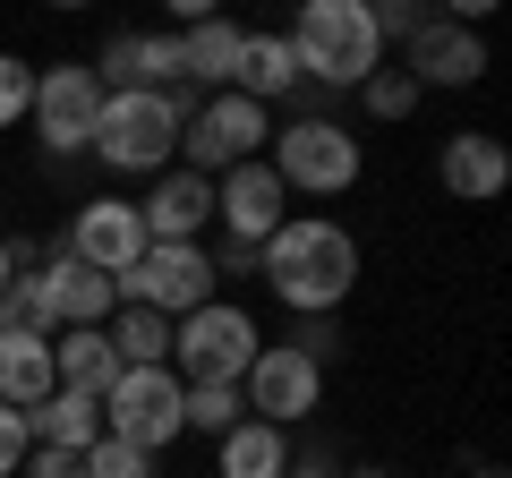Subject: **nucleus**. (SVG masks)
<instances>
[{"mask_svg":"<svg viewBox=\"0 0 512 478\" xmlns=\"http://www.w3.org/2000/svg\"><path fill=\"white\" fill-rule=\"evenodd\" d=\"M265 146H274V111L248 103V94H205L180 129V163L205 171V180H222L231 163H256Z\"/></svg>","mask_w":512,"mask_h":478,"instance_id":"0eeeda50","label":"nucleus"},{"mask_svg":"<svg viewBox=\"0 0 512 478\" xmlns=\"http://www.w3.org/2000/svg\"><path fill=\"white\" fill-rule=\"evenodd\" d=\"M18 478H86V453H52V444H35V453L18 461Z\"/></svg>","mask_w":512,"mask_h":478,"instance_id":"c85d7f7f","label":"nucleus"},{"mask_svg":"<svg viewBox=\"0 0 512 478\" xmlns=\"http://www.w3.org/2000/svg\"><path fill=\"white\" fill-rule=\"evenodd\" d=\"M333 478H393V470H376V461H367V470H333Z\"/></svg>","mask_w":512,"mask_h":478,"instance_id":"72a5a7b5","label":"nucleus"},{"mask_svg":"<svg viewBox=\"0 0 512 478\" xmlns=\"http://www.w3.org/2000/svg\"><path fill=\"white\" fill-rule=\"evenodd\" d=\"M478 478H495V470H478Z\"/></svg>","mask_w":512,"mask_h":478,"instance_id":"f704fd0d","label":"nucleus"},{"mask_svg":"<svg viewBox=\"0 0 512 478\" xmlns=\"http://www.w3.org/2000/svg\"><path fill=\"white\" fill-rule=\"evenodd\" d=\"M111 376H120V359H111V333H103V325H60V333H52V385L94 393V402H103Z\"/></svg>","mask_w":512,"mask_h":478,"instance_id":"a211bd4d","label":"nucleus"},{"mask_svg":"<svg viewBox=\"0 0 512 478\" xmlns=\"http://www.w3.org/2000/svg\"><path fill=\"white\" fill-rule=\"evenodd\" d=\"M60 248H69L77 265H94L103 282H120L154 239H146V222H137V197H86L69 214V239H60Z\"/></svg>","mask_w":512,"mask_h":478,"instance_id":"9b49d317","label":"nucleus"},{"mask_svg":"<svg viewBox=\"0 0 512 478\" xmlns=\"http://www.w3.org/2000/svg\"><path fill=\"white\" fill-rule=\"evenodd\" d=\"M180 129H188L180 94H103V120H94L86 154L111 180H163L180 163Z\"/></svg>","mask_w":512,"mask_h":478,"instance_id":"7ed1b4c3","label":"nucleus"},{"mask_svg":"<svg viewBox=\"0 0 512 478\" xmlns=\"http://www.w3.org/2000/svg\"><path fill=\"white\" fill-rule=\"evenodd\" d=\"M111 359L120 368H171V316L154 308H111Z\"/></svg>","mask_w":512,"mask_h":478,"instance_id":"5701e85b","label":"nucleus"},{"mask_svg":"<svg viewBox=\"0 0 512 478\" xmlns=\"http://www.w3.org/2000/svg\"><path fill=\"white\" fill-rule=\"evenodd\" d=\"M137 222H146V239H163V248H205V231H214V180L188 163H171L163 180L137 197Z\"/></svg>","mask_w":512,"mask_h":478,"instance_id":"4468645a","label":"nucleus"},{"mask_svg":"<svg viewBox=\"0 0 512 478\" xmlns=\"http://www.w3.org/2000/svg\"><path fill=\"white\" fill-rule=\"evenodd\" d=\"M282 43L299 60V86H316V94H359L384 69V35L367 18V0H308L282 26Z\"/></svg>","mask_w":512,"mask_h":478,"instance_id":"f03ea898","label":"nucleus"},{"mask_svg":"<svg viewBox=\"0 0 512 478\" xmlns=\"http://www.w3.org/2000/svg\"><path fill=\"white\" fill-rule=\"evenodd\" d=\"M291 436L265 419H239L231 436H214V478H291Z\"/></svg>","mask_w":512,"mask_h":478,"instance_id":"6ab92c4d","label":"nucleus"},{"mask_svg":"<svg viewBox=\"0 0 512 478\" xmlns=\"http://www.w3.org/2000/svg\"><path fill=\"white\" fill-rule=\"evenodd\" d=\"M393 69L410 77V86H478V77H487V35H478V26H461V18H419V35L402 43V60H393Z\"/></svg>","mask_w":512,"mask_h":478,"instance_id":"f8f14e48","label":"nucleus"},{"mask_svg":"<svg viewBox=\"0 0 512 478\" xmlns=\"http://www.w3.org/2000/svg\"><path fill=\"white\" fill-rule=\"evenodd\" d=\"M52 393V342L43 333H0V402L35 410Z\"/></svg>","mask_w":512,"mask_h":478,"instance_id":"4be33fe9","label":"nucleus"},{"mask_svg":"<svg viewBox=\"0 0 512 478\" xmlns=\"http://www.w3.org/2000/svg\"><path fill=\"white\" fill-rule=\"evenodd\" d=\"M291 478H333V470H325V453H308V461H291Z\"/></svg>","mask_w":512,"mask_h":478,"instance_id":"473e14b6","label":"nucleus"},{"mask_svg":"<svg viewBox=\"0 0 512 478\" xmlns=\"http://www.w3.org/2000/svg\"><path fill=\"white\" fill-rule=\"evenodd\" d=\"M180 402H188V385L171 368H120V376H111V393H103V436H120V444H137V453L163 461L171 444L188 436Z\"/></svg>","mask_w":512,"mask_h":478,"instance_id":"423d86ee","label":"nucleus"},{"mask_svg":"<svg viewBox=\"0 0 512 478\" xmlns=\"http://www.w3.org/2000/svg\"><path fill=\"white\" fill-rule=\"evenodd\" d=\"M214 222H222V239H248V248H265V239L291 222V188L274 180L265 154H256V163H231L214 180Z\"/></svg>","mask_w":512,"mask_h":478,"instance_id":"ddd939ff","label":"nucleus"},{"mask_svg":"<svg viewBox=\"0 0 512 478\" xmlns=\"http://www.w3.org/2000/svg\"><path fill=\"white\" fill-rule=\"evenodd\" d=\"M26 265H35V248H26V239H0V299H9V282H18Z\"/></svg>","mask_w":512,"mask_h":478,"instance_id":"2f4dec72","label":"nucleus"},{"mask_svg":"<svg viewBox=\"0 0 512 478\" xmlns=\"http://www.w3.org/2000/svg\"><path fill=\"white\" fill-rule=\"evenodd\" d=\"M436 188L444 197H461V205H495L512 188V154H504V137H487V129H453L436 146Z\"/></svg>","mask_w":512,"mask_h":478,"instance_id":"2eb2a0df","label":"nucleus"},{"mask_svg":"<svg viewBox=\"0 0 512 478\" xmlns=\"http://www.w3.org/2000/svg\"><path fill=\"white\" fill-rule=\"evenodd\" d=\"M359 103H367V120H410V111H419V86H410L402 69H376L359 86Z\"/></svg>","mask_w":512,"mask_h":478,"instance_id":"a878e982","label":"nucleus"},{"mask_svg":"<svg viewBox=\"0 0 512 478\" xmlns=\"http://www.w3.org/2000/svg\"><path fill=\"white\" fill-rule=\"evenodd\" d=\"M180 419H188V436H231L248 419V402H239V385H188Z\"/></svg>","mask_w":512,"mask_h":478,"instance_id":"393cba45","label":"nucleus"},{"mask_svg":"<svg viewBox=\"0 0 512 478\" xmlns=\"http://www.w3.org/2000/svg\"><path fill=\"white\" fill-rule=\"evenodd\" d=\"M239 52H248V26L239 18H188V35H180V69H188V86H205V94H231V77H239Z\"/></svg>","mask_w":512,"mask_h":478,"instance_id":"dca6fc26","label":"nucleus"},{"mask_svg":"<svg viewBox=\"0 0 512 478\" xmlns=\"http://www.w3.org/2000/svg\"><path fill=\"white\" fill-rule=\"evenodd\" d=\"M256 316L239 308V299H205L197 316H180L171 325V376L180 385H239L248 376V359H256Z\"/></svg>","mask_w":512,"mask_h":478,"instance_id":"39448f33","label":"nucleus"},{"mask_svg":"<svg viewBox=\"0 0 512 478\" xmlns=\"http://www.w3.org/2000/svg\"><path fill=\"white\" fill-rule=\"evenodd\" d=\"M86 478H163V461L137 453V444H120V436H103V444L86 453Z\"/></svg>","mask_w":512,"mask_h":478,"instance_id":"bb28decb","label":"nucleus"},{"mask_svg":"<svg viewBox=\"0 0 512 478\" xmlns=\"http://www.w3.org/2000/svg\"><path fill=\"white\" fill-rule=\"evenodd\" d=\"M205 257H214V282H248L256 274V248H248V239H214Z\"/></svg>","mask_w":512,"mask_h":478,"instance_id":"7c9ffc66","label":"nucleus"},{"mask_svg":"<svg viewBox=\"0 0 512 478\" xmlns=\"http://www.w3.org/2000/svg\"><path fill=\"white\" fill-rule=\"evenodd\" d=\"M35 137L52 163H69V154L94 146V120H103V77L86 69V60H52V69H35Z\"/></svg>","mask_w":512,"mask_h":478,"instance_id":"1a4fd4ad","label":"nucleus"},{"mask_svg":"<svg viewBox=\"0 0 512 478\" xmlns=\"http://www.w3.org/2000/svg\"><path fill=\"white\" fill-rule=\"evenodd\" d=\"M43 274H52V308H60V325H111V308H120V282H103L94 265H77L69 248H52V257H43Z\"/></svg>","mask_w":512,"mask_h":478,"instance_id":"aec40b11","label":"nucleus"},{"mask_svg":"<svg viewBox=\"0 0 512 478\" xmlns=\"http://www.w3.org/2000/svg\"><path fill=\"white\" fill-rule=\"evenodd\" d=\"M26 444H52V453H94V444H103V402H94V393L52 385L35 410H26Z\"/></svg>","mask_w":512,"mask_h":478,"instance_id":"f3484780","label":"nucleus"},{"mask_svg":"<svg viewBox=\"0 0 512 478\" xmlns=\"http://www.w3.org/2000/svg\"><path fill=\"white\" fill-rule=\"evenodd\" d=\"M265 163H274V180L291 188V197H350L359 188V171H367V146H359V129H350L342 111H291L274 129V146H265Z\"/></svg>","mask_w":512,"mask_h":478,"instance_id":"20e7f679","label":"nucleus"},{"mask_svg":"<svg viewBox=\"0 0 512 478\" xmlns=\"http://www.w3.org/2000/svg\"><path fill=\"white\" fill-rule=\"evenodd\" d=\"M239 402H248V419H265V427L291 436L299 419L325 410V359H308L299 342H256L248 376H239Z\"/></svg>","mask_w":512,"mask_h":478,"instance_id":"6e6552de","label":"nucleus"},{"mask_svg":"<svg viewBox=\"0 0 512 478\" xmlns=\"http://www.w3.org/2000/svg\"><path fill=\"white\" fill-rule=\"evenodd\" d=\"M0 333H43V342L60 333V308H52V274H43V265H26V274L9 282V299H0Z\"/></svg>","mask_w":512,"mask_h":478,"instance_id":"b1692460","label":"nucleus"},{"mask_svg":"<svg viewBox=\"0 0 512 478\" xmlns=\"http://www.w3.org/2000/svg\"><path fill=\"white\" fill-rule=\"evenodd\" d=\"M35 453V444H26V410H9L0 402V478H18V461Z\"/></svg>","mask_w":512,"mask_h":478,"instance_id":"c756f323","label":"nucleus"},{"mask_svg":"<svg viewBox=\"0 0 512 478\" xmlns=\"http://www.w3.org/2000/svg\"><path fill=\"white\" fill-rule=\"evenodd\" d=\"M26 111H35V60L0 52V129H18Z\"/></svg>","mask_w":512,"mask_h":478,"instance_id":"cd10ccee","label":"nucleus"},{"mask_svg":"<svg viewBox=\"0 0 512 478\" xmlns=\"http://www.w3.org/2000/svg\"><path fill=\"white\" fill-rule=\"evenodd\" d=\"M205 299H222L214 257H205V248H163V239H154L146 257L120 274V308H154V316H171V325L197 316Z\"/></svg>","mask_w":512,"mask_h":478,"instance_id":"9d476101","label":"nucleus"},{"mask_svg":"<svg viewBox=\"0 0 512 478\" xmlns=\"http://www.w3.org/2000/svg\"><path fill=\"white\" fill-rule=\"evenodd\" d=\"M256 274L299 325H333L350 291H359V239L342 231L333 214H291L265 248H256Z\"/></svg>","mask_w":512,"mask_h":478,"instance_id":"f257e3e1","label":"nucleus"},{"mask_svg":"<svg viewBox=\"0 0 512 478\" xmlns=\"http://www.w3.org/2000/svg\"><path fill=\"white\" fill-rule=\"evenodd\" d=\"M231 94H248V103H265V111H274V103H299V60H291V43L256 26V35H248V52H239Z\"/></svg>","mask_w":512,"mask_h":478,"instance_id":"412c9836","label":"nucleus"}]
</instances>
